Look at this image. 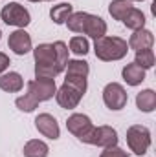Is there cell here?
I'll list each match as a JSON object with an SVG mask.
<instances>
[{
  "label": "cell",
  "instance_id": "obj_28",
  "mask_svg": "<svg viewBox=\"0 0 156 157\" xmlns=\"http://www.w3.org/2000/svg\"><path fill=\"white\" fill-rule=\"evenodd\" d=\"M130 2H143V0H130Z\"/></svg>",
  "mask_w": 156,
  "mask_h": 157
},
{
  "label": "cell",
  "instance_id": "obj_5",
  "mask_svg": "<svg viewBox=\"0 0 156 157\" xmlns=\"http://www.w3.org/2000/svg\"><path fill=\"white\" fill-rule=\"evenodd\" d=\"M127 146L130 148L132 154L136 155H145L147 150L151 148V132L147 126L142 124H132L127 130Z\"/></svg>",
  "mask_w": 156,
  "mask_h": 157
},
{
  "label": "cell",
  "instance_id": "obj_22",
  "mask_svg": "<svg viewBox=\"0 0 156 157\" xmlns=\"http://www.w3.org/2000/svg\"><path fill=\"white\" fill-rule=\"evenodd\" d=\"M68 51H72V53L77 55V57H84V55L90 51L88 39L83 37V35H76V37H72V39H70V49H68Z\"/></svg>",
  "mask_w": 156,
  "mask_h": 157
},
{
  "label": "cell",
  "instance_id": "obj_10",
  "mask_svg": "<svg viewBox=\"0 0 156 157\" xmlns=\"http://www.w3.org/2000/svg\"><path fill=\"white\" fill-rule=\"evenodd\" d=\"M88 144L92 146H101V148H109V146H116L117 144V132L112 126H97L94 128Z\"/></svg>",
  "mask_w": 156,
  "mask_h": 157
},
{
  "label": "cell",
  "instance_id": "obj_25",
  "mask_svg": "<svg viewBox=\"0 0 156 157\" xmlns=\"http://www.w3.org/2000/svg\"><path fill=\"white\" fill-rule=\"evenodd\" d=\"M99 157H129V152H125L123 148H119V146L116 144V146H109V148H105Z\"/></svg>",
  "mask_w": 156,
  "mask_h": 157
},
{
  "label": "cell",
  "instance_id": "obj_9",
  "mask_svg": "<svg viewBox=\"0 0 156 157\" xmlns=\"http://www.w3.org/2000/svg\"><path fill=\"white\" fill-rule=\"evenodd\" d=\"M28 93L31 97H35L39 102L53 99V95L57 93V84L55 78H33L28 82Z\"/></svg>",
  "mask_w": 156,
  "mask_h": 157
},
{
  "label": "cell",
  "instance_id": "obj_8",
  "mask_svg": "<svg viewBox=\"0 0 156 157\" xmlns=\"http://www.w3.org/2000/svg\"><path fill=\"white\" fill-rule=\"evenodd\" d=\"M127 101H129L127 90L119 82H109L103 88V102L109 110H114V112L123 110L127 106Z\"/></svg>",
  "mask_w": 156,
  "mask_h": 157
},
{
  "label": "cell",
  "instance_id": "obj_13",
  "mask_svg": "<svg viewBox=\"0 0 156 157\" xmlns=\"http://www.w3.org/2000/svg\"><path fill=\"white\" fill-rule=\"evenodd\" d=\"M127 44H129V49H134V51L153 49V46H154V35H153V31H149V29L143 28V29L134 31Z\"/></svg>",
  "mask_w": 156,
  "mask_h": 157
},
{
  "label": "cell",
  "instance_id": "obj_6",
  "mask_svg": "<svg viewBox=\"0 0 156 157\" xmlns=\"http://www.w3.org/2000/svg\"><path fill=\"white\" fill-rule=\"evenodd\" d=\"M0 18H2L7 26H15V28H18V29H24V28L30 26V22H31L30 11H28L24 6H20L18 2H9V4H6V6L2 7V11H0Z\"/></svg>",
  "mask_w": 156,
  "mask_h": 157
},
{
  "label": "cell",
  "instance_id": "obj_15",
  "mask_svg": "<svg viewBox=\"0 0 156 157\" xmlns=\"http://www.w3.org/2000/svg\"><path fill=\"white\" fill-rule=\"evenodd\" d=\"M121 77L129 86H140L145 80V70L140 68L136 62H130L121 70Z\"/></svg>",
  "mask_w": 156,
  "mask_h": 157
},
{
  "label": "cell",
  "instance_id": "obj_21",
  "mask_svg": "<svg viewBox=\"0 0 156 157\" xmlns=\"http://www.w3.org/2000/svg\"><path fill=\"white\" fill-rule=\"evenodd\" d=\"M132 2L130 0H112L109 4V13L114 20H123V17L132 9Z\"/></svg>",
  "mask_w": 156,
  "mask_h": 157
},
{
  "label": "cell",
  "instance_id": "obj_23",
  "mask_svg": "<svg viewBox=\"0 0 156 157\" xmlns=\"http://www.w3.org/2000/svg\"><path fill=\"white\" fill-rule=\"evenodd\" d=\"M134 62L143 68V70H151L154 66V51L153 49H142V51H136V59Z\"/></svg>",
  "mask_w": 156,
  "mask_h": 157
},
{
  "label": "cell",
  "instance_id": "obj_24",
  "mask_svg": "<svg viewBox=\"0 0 156 157\" xmlns=\"http://www.w3.org/2000/svg\"><path fill=\"white\" fill-rule=\"evenodd\" d=\"M15 106H17L20 112L31 113V112H35V108L39 106V101H37L35 97H31L30 93H26V95H22V97H17V101H15Z\"/></svg>",
  "mask_w": 156,
  "mask_h": 157
},
{
  "label": "cell",
  "instance_id": "obj_3",
  "mask_svg": "<svg viewBox=\"0 0 156 157\" xmlns=\"http://www.w3.org/2000/svg\"><path fill=\"white\" fill-rule=\"evenodd\" d=\"M86 88H88V82L84 77H64L63 86L55 93L57 104L64 110L77 108V104L86 93Z\"/></svg>",
  "mask_w": 156,
  "mask_h": 157
},
{
  "label": "cell",
  "instance_id": "obj_11",
  "mask_svg": "<svg viewBox=\"0 0 156 157\" xmlns=\"http://www.w3.org/2000/svg\"><path fill=\"white\" fill-rule=\"evenodd\" d=\"M35 128L39 130V133H42L44 137H48L51 141L61 137L59 122H57V119L53 117L51 113H39L35 117Z\"/></svg>",
  "mask_w": 156,
  "mask_h": 157
},
{
  "label": "cell",
  "instance_id": "obj_17",
  "mask_svg": "<svg viewBox=\"0 0 156 157\" xmlns=\"http://www.w3.org/2000/svg\"><path fill=\"white\" fill-rule=\"evenodd\" d=\"M121 22L125 24V28H129V29H132V31H138V29H143V28H145V15H143L142 9L132 7V9L123 17Z\"/></svg>",
  "mask_w": 156,
  "mask_h": 157
},
{
  "label": "cell",
  "instance_id": "obj_19",
  "mask_svg": "<svg viewBox=\"0 0 156 157\" xmlns=\"http://www.w3.org/2000/svg\"><path fill=\"white\" fill-rule=\"evenodd\" d=\"M90 73V66L86 60H81V59H74V60H68L66 68H64V77H88Z\"/></svg>",
  "mask_w": 156,
  "mask_h": 157
},
{
  "label": "cell",
  "instance_id": "obj_29",
  "mask_svg": "<svg viewBox=\"0 0 156 157\" xmlns=\"http://www.w3.org/2000/svg\"><path fill=\"white\" fill-rule=\"evenodd\" d=\"M0 37H2V29H0Z\"/></svg>",
  "mask_w": 156,
  "mask_h": 157
},
{
  "label": "cell",
  "instance_id": "obj_14",
  "mask_svg": "<svg viewBox=\"0 0 156 157\" xmlns=\"http://www.w3.org/2000/svg\"><path fill=\"white\" fill-rule=\"evenodd\" d=\"M24 88V78L17 71H9V73H2L0 75V90L7 91V93H17Z\"/></svg>",
  "mask_w": 156,
  "mask_h": 157
},
{
  "label": "cell",
  "instance_id": "obj_4",
  "mask_svg": "<svg viewBox=\"0 0 156 157\" xmlns=\"http://www.w3.org/2000/svg\"><path fill=\"white\" fill-rule=\"evenodd\" d=\"M94 53L103 62L121 60L129 53V44H127V40H123L121 37L105 35V37H101V39H97L94 42Z\"/></svg>",
  "mask_w": 156,
  "mask_h": 157
},
{
  "label": "cell",
  "instance_id": "obj_1",
  "mask_svg": "<svg viewBox=\"0 0 156 157\" xmlns=\"http://www.w3.org/2000/svg\"><path fill=\"white\" fill-rule=\"evenodd\" d=\"M66 26L70 31L79 33V35H88L94 40L107 35V22L101 17L86 13V11H74L70 18L66 20Z\"/></svg>",
  "mask_w": 156,
  "mask_h": 157
},
{
  "label": "cell",
  "instance_id": "obj_26",
  "mask_svg": "<svg viewBox=\"0 0 156 157\" xmlns=\"http://www.w3.org/2000/svg\"><path fill=\"white\" fill-rule=\"evenodd\" d=\"M9 64H11V60H9V57L6 55V53H2L0 51V75L9 68Z\"/></svg>",
  "mask_w": 156,
  "mask_h": 157
},
{
  "label": "cell",
  "instance_id": "obj_16",
  "mask_svg": "<svg viewBox=\"0 0 156 157\" xmlns=\"http://www.w3.org/2000/svg\"><path fill=\"white\" fill-rule=\"evenodd\" d=\"M136 108L143 113H151L156 110V91L154 90H142L136 95Z\"/></svg>",
  "mask_w": 156,
  "mask_h": 157
},
{
  "label": "cell",
  "instance_id": "obj_27",
  "mask_svg": "<svg viewBox=\"0 0 156 157\" xmlns=\"http://www.w3.org/2000/svg\"><path fill=\"white\" fill-rule=\"evenodd\" d=\"M30 2H44V0H30Z\"/></svg>",
  "mask_w": 156,
  "mask_h": 157
},
{
  "label": "cell",
  "instance_id": "obj_2",
  "mask_svg": "<svg viewBox=\"0 0 156 157\" xmlns=\"http://www.w3.org/2000/svg\"><path fill=\"white\" fill-rule=\"evenodd\" d=\"M33 59L37 78H55L64 71V66L59 62L53 44H39L33 49Z\"/></svg>",
  "mask_w": 156,
  "mask_h": 157
},
{
  "label": "cell",
  "instance_id": "obj_18",
  "mask_svg": "<svg viewBox=\"0 0 156 157\" xmlns=\"http://www.w3.org/2000/svg\"><path fill=\"white\" fill-rule=\"evenodd\" d=\"M22 154L24 157H48L50 154V148L44 141H39V139H31L24 144L22 148Z\"/></svg>",
  "mask_w": 156,
  "mask_h": 157
},
{
  "label": "cell",
  "instance_id": "obj_12",
  "mask_svg": "<svg viewBox=\"0 0 156 157\" xmlns=\"http://www.w3.org/2000/svg\"><path fill=\"white\" fill-rule=\"evenodd\" d=\"M7 46L15 55H26L33 49L31 48V37L26 29H15L13 33H9Z\"/></svg>",
  "mask_w": 156,
  "mask_h": 157
},
{
  "label": "cell",
  "instance_id": "obj_20",
  "mask_svg": "<svg viewBox=\"0 0 156 157\" xmlns=\"http://www.w3.org/2000/svg\"><path fill=\"white\" fill-rule=\"evenodd\" d=\"M72 13H74V6L63 2V4H57V6H53V7L50 9V18H51L55 24L61 26V24H66V20L70 18Z\"/></svg>",
  "mask_w": 156,
  "mask_h": 157
},
{
  "label": "cell",
  "instance_id": "obj_7",
  "mask_svg": "<svg viewBox=\"0 0 156 157\" xmlns=\"http://www.w3.org/2000/svg\"><path fill=\"white\" fill-rule=\"evenodd\" d=\"M66 128H68V132L74 137H77L81 143L88 144V139H90V135H92L96 126L92 124V119L88 115H84V113H72L68 117V121H66Z\"/></svg>",
  "mask_w": 156,
  "mask_h": 157
}]
</instances>
